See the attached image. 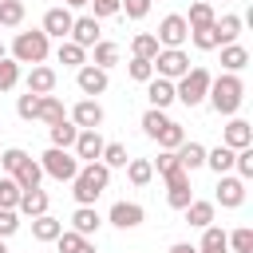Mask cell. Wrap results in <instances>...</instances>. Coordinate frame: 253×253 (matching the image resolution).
Returning <instances> with one entry per match:
<instances>
[{
  "mask_svg": "<svg viewBox=\"0 0 253 253\" xmlns=\"http://www.w3.org/2000/svg\"><path fill=\"white\" fill-rule=\"evenodd\" d=\"M0 253H8V245H4V237H0Z\"/></svg>",
  "mask_w": 253,
  "mask_h": 253,
  "instance_id": "57",
  "label": "cell"
},
{
  "mask_svg": "<svg viewBox=\"0 0 253 253\" xmlns=\"http://www.w3.org/2000/svg\"><path fill=\"white\" fill-rule=\"evenodd\" d=\"M206 99H210V107H213L217 115H237V107H241V99H245V83H241L237 75L221 71L217 79H210Z\"/></svg>",
  "mask_w": 253,
  "mask_h": 253,
  "instance_id": "2",
  "label": "cell"
},
{
  "mask_svg": "<svg viewBox=\"0 0 253 253\" xmlns=\"http://www.w3.org/2000/svg\"><path fill=\"white\" fill-rule=\"evenodd\" d=\"M210 71L206 67H190L178 83H174V99L178 103H186V107H198V103H206V91H210Z\"/></svg>",
  "mask_w": 253,
  "mask_h": 253,
  "instance_id": "4",
  "label": "cell"
},
{
  "mask_svg": "<svg viewBox=\"0 0 253 253\" xmlns=\"http://www.w3.org/2000/svg\"><path fill=\"white\" fill-rule=\"evenodd\" d=\"M0 4H8V0H0Z\"/></svg>",
  "mask_w": 253,
  "mask_h": 253,
  "instance_id": "58",
  "label": "cell"
},
{
  "mask_svg": "<svg viewBox=\"0 0 253 253\" xmlns=\"http://www.w3.org/2000/svg\"><path fill=\"white\" fill-rule=\"evenodd\" d=\"M115 63H119V47H115L111 40H99V43H95V59H91V67H103V71H107V67H115Z\"/></svg>",
  "mask_w": 253,
  "mask_h": 253,
  "instance_id": "35",
  "label": "cell"
},
{
  "mask_svg": "<svg viewBox=\"0 0 253 253\" xmlns=\"http://www.w3.org/2000/svg\"><path fill=\"white\" fill-rule=\"evenodd\" d=\"M229 241V253H253V229L249 225H237L233 233H225Z\"/></svg>",
  "mask_w": 253,
  "mask_h": 253,
  "instance_id": "37",
  "label": "cell"
},
{
  "mask_svg": "<svg viewBox=\"0 0 253 253\" xmlns=\"http://www.w3.org/2000/svg\"><path fill=\"white\" fill-rule=\"evenodd\" d=\"M75 134H79V126H75L71 119H63V123H55V126H51V146L71 150V146H75Z\"/></svg>",
  "mask_w": 253,
  "mask_h": 253,
  "instance_id": "30",
  "label": "cell"
},
{
  "mask_svg": "<svg viewBox=\"0 0 253 253\" xmlns=\"http://www.w3.org/2000/svg\"><path fill=\"white\" fill-rule=\"evenodd\" d=\"M4 55H8V47H4V43H0V59H4Z\"/></svg>",
  "mask_w": 253,
  "mask_h": 253,
  "instance_id": "56",
  "label": "cell"
},
{
  "mask_svg": "<svg viewBox=\"0 0 253 253\" xmlns=\"http://www.w3.org/2000/svg\"><path fill=\"white\" fill-rule=\"evenodd\" d=\"M99 162H103L107 170H115V166H126V162H130V154H126V146H123V142H107V146H103V154H99Z\"/></svg>",
  "mask_w": 253,
  "mask_h": 253,
  "instance_id": "36",
  "label": "cell"
},
{
  "mask_svg": "<svg viewBox=\"0 0 253 253\" xmlns=\"http://www.w3.org/2000/svg\"><path fill=\"white\" fill-rule=\"evenodd\" d=\"M55 55H59V63H63V67H75V71H79V67L87 63V51H83L79 43H71V40H63Z\"/></svg>",
  "mask_w": 253,
  "mask_h": 253,
  "instance_id": "31",
  "label": "cell"
},
{
  "mask_svg": "<svg viewBox=\"0 0 253 253\" xmlns=\"http://www.w3.org/2000/svg\"><path fill=\"white\" fill-rule=\"evenodd\" d=\"M91 16H95V20L119 16V0H91Z\"/></svg>",
  "mask_w": 253,
  "mask_h": 253,
  "instance_id": "51",
  "label": "cell"
},
{
  "mask_svg": "<svg viewBox=\"0 0 253 253\" xmlns=\"http://www.w3.org/2000/svg\"><path fill=\"white\" fill-rule=\"evenodd\" d=\"M67 40H71V43H79L83 51H87V47H95V43H99V20H95V16H79V20L71 24V36H67Z\"/></svg>",
  "mask_w": 253,
  "mask_h": 253,
  "instance_id": "14",
  "label": "cell"
},
{
  "mask_svg": "<svg viewBox=\"0 0 253 253\" xmlns=\"http://www.w3.org/2000/svg\"><path fill=\"white\" fill-rule=\"evenodd\" d=\"M47 51H51V40L40 32V28H32V32H20L16 40H12V59L16 63H43L47 59Z\"/></svg>",
  "mask_w": 253,
  "mask_h": 253,
  "instance_id": "3",
  "label": "cell"
},
{
  "mask_svg": "<svg viewBox=\"0 0 253 253\" xmlns=\"http://www.w3.org/2000/svg\"><path fill=\"white\" fill-rule=\"evenodd\" d=\"M198 253H229L225 229H221V225H206V229H202V241H198Z\"/></svg>",
  "mask_w": 253,
  "mask_h": 253,
  "instance_id": "22",
  "label": "cell"
},
{
  "mask_svg": "<svg viewBox=\"0 0 253 253\" xmlns=\"http://www.w3.org/2000/svg\"><path fill=\"white\" fill-rule=\"evenodd\" d=\"M186 221L190 225H198V229H206V225H213V202H190L186 206Z\"/></svg>",
  "mask_w": 253,
  "mask_h": 253,
  "instance_id": "29",
  "label": "cell"
},
{
  "mask_svg": "<svg viewBox=\"0 0 253 253\" xmlns=\"http://www.w3.org/2000/svg\"><path fill=\"white\" fill-rule=\"evenodd\" d=\"M142 217H146V210H142L138 202H115L111 213H107V221H111L115 229H138Z\"/></svg>",
  "mask_w": 253,
  "mask_h": 253,
  "instance_id": "10",
  "label": "cell"
},
{
  "mask_svg": "<svg viewBox=\"0 0 253 253\" xmlns=\"http://www.w3.org/2000/svg\"><path fill=\"white\" fill-rule=\"evenodd\" d=\"M190 40H194V47L198 51H213V47H221V40H217V28L210 24V28H202V32H190Z\"/></svg>",
  "mask_w": 253,
  "mask_h": 253,
  "instance_id": "41",
  "label": "cell"
},
{
  "mask_svg": "<svg viewBox=\"0 0 253 253\" xmlns=\"http://www.w3.org/2000/svg\"><path fill=\"white\" fill-rule=\"evenodd\" d=\"M150 166H154L158 174H166V170H174V166H178V154H174V150H158V158H154Z\"/></svg>",
  "mask_w": 253,
  "mask_h": 253,
  "instance_id": "52",
  "label": "cell"
},
{
  "mask_svg": "<svg viewBox=\"0 0 253 253\" xmlns=\"http://www.w3.org/2000/svg\"><path fill=\"white\" fill-rule=\"evenodd\" d=\"M146 99H150V107H154V111H166V107L174 103V83L154 75V79L146 83Z\"/></svg>",
  "mask_w": 253,
  "mask_h": 253,
  "instance_id": "19",
  "label": "cell"
},
{
  "mask_svg": "<svg viewBox=\"0 0 253 253\" xmlns=\"http://www.w3.org/2000/svg\"><path fill=\"white\" fill-rule=\"evenodd\" d=\"M79 158L71 154V150H59V146H51L43 158H40V170L47 174V178H55V182H71L75 174H79Z\"/></svg>",
  "mask_w": 253,
  "mask_h": 253,
  "instance_id": "5",
  "label": "cell"
},
{
  "mask_svg": "<svg viewBox=\"0 0 253 253\" xmlns=\"http://www.w3.org/2000/svg\"><path fill=\"white\" fill-rule=\"evenodd\" d=\"M126 178H130V186H146V182L154 178L150 158H130V162H126Z\"/></svg>",
  "mask_w": 253,
  "mask_h": 253,
  "instance_id": "32",
  "label": "cell"
},
{
  "mask_svg": "<svg viewBox=\"0 0 253 253\" xmlns=\"http://www.w3.org/2000/svg\"><path fill=\"white\" fill-rule=\"evenodd\" d=\"M221 67H225L229 75L245 71V67H249V51H245L241 43H225V47H221Z\"/></svg>",
  "mask_w": 253,
  "mask_h": 253,
  "instance_id": "23",
  "label": "cell"
},
{
  "mask_svg": "<svg viewBox=\"0 0 253 253\" xmlns=\"http://www.w3.org/2000/svg\"><path fill=\"white\" fill-rule=\"evenodd\" d=\"M99 225H103V217H99L95 206H75V213H71V229H75L79 237H95Z\"/></svg>",
  "mask_w": 253,
  "mask_h": 253,
  "instance_id": "17",
  "label": "cell"
},
{
  "mask_svg": "<svg viewBox=\"0 0 253 253\" xmlns=\"http://www.w3.org/2000/svg\"><path fill=\"white\" fill-rule=\"evenodd\" d=\"M158 47H182L186 40H190V28H186V20L174 12V16H162V24H158Z\"/></svg>",
  "mask_w": 253,
  "mask_h": 253,
  "instance_id": "9",
  "label": "cell"
},
{
  "mask_svg": "<svg viewBox=\"0 0 253 253\" xmlns=\"http://www.w3.org/2000/svg\"><path fill=\"white\" fill-rule=\"evenodd\" d=\"M119 12H126V20H142L150 12V0H119Z\"/></svg>",
  "mask_w": 253,
  "mask_h": 253,
  "instance_id": "47",
  "label": "cell"
},
{
  "mask_svg": "<svg viewBox=\"0 0 253 253\" xmlns=\"http://www.w3.org/2000/svg\"><path fill=\"white\" fill-rule=\"evenodd\" d=\"M182 142H186V130H182L178 123H170V126L158 134V146H162V150H178Z\"/></svg>",
  "mask_w": 253,
  "mask_h": 253,
  "instance_id": "43",
  "label": "cell"
},
{
  "mask_svg": "<svg viewBox=\"0 0 253 253\" xmlns=\"http://www.w3.org/2000/svg\"><path fill=\"white\" fill-rule=\"evenodd\" d=\"M91 0H63V8H87Z\"/></svg>",
  "mask_w": 253,
  "mask_h": 253,
  "instance_id": "55",
  "label": "cell"
},
{
  "mask_svg": "<svg viewBox=\"0 0 253 253\" xmlns=\"http://www.w3.org/2000/svg\"><path fill=\"white\" fill-rule=\"evenodd\" d=\"M75 83H79V91H83V95H103V91H107V71H103V67L83 63V67L75 71Z\"/></svg>",
  "mask_w": 253,
  "mask_h": 253,
  "instance_id": "15",
  "label": "cell"
},
{
  "mask_svg": "<svg viewBox=\"0 0 253 253\" xmlns=\"http://www.w3.org/2000/svg\"><path fill=\"white\" fill-rule=\"evenodd\" d=\"M36 111H40V95L28 91V95L16 99V115H20V119H36Z\"/></svg>",
  "mask_w": 253,
  "mask_h": 253,
  "instance_id": "46",
  "label": "cell"
},
{
  "mask_svg": "<svg viewBox=\"0 0 253 253\" xmlns=\"http://www.w3.org/2000/svg\"><path fill=\"white\" fill-rule=\"evenodd\" d=\"M63 233V221H55L51 213H43V217H32V237L36 241H55Z\"/></svg>",
  "mask_w": 253,
  "mask_h": 253,
  "instance_id": "28",
  "label": "cell"
},
{
  "mask_svg": "<svg viewBox=\"0 0 253 253\" xmlns=\"http://www.w3.org/2000/svg\"><path fill=\"white\" fill-rule=\"evenodd\" d=\"M36 119H43L47 126H55V123L67 119V111H63V103H59L55 95H40V111H36Z\"/></svg>",
  "mask_w": 253,
  "mask_h": 253,
  "instance_id": "26",
  "label": "cell"
},
{
  "mask_svg": "<svg viewBox=\"0 0 253 253\" xmlns=\"http://www.w3.org/2000/svg\"><path fill=\"white\" fill-rule=\"evenodd\" d=\"M0 24H4V28H20V24H24V4H20V0L0 4Z\"/></svg>",
  "mask_w": 253,
  "mask_h": 253,
  "instance_id": "42",
  "label": "cell"
},
{
  "mask_svg": "<svg viewBox=\"0 0 253 253\" xmlns=\"http://www.w3.org/2000/svg\"><path fill=\"white\" fill-rule=\"evenodd\" d=\"M83 241H87V237H79L75 229H63V233L55 237V245H59V253H75V249H79Z\"/></svg>",
  "mask_w": 253,
  "mask_h": 253,
  "instance_id": "48",
  "label": "cell"
},
{
  "mask_svg": "<svg viewBox=\"0 0 253 253\" xmlns=\"http://www.w3.org/2000/svg\"><path fill=\"white\" fill-rule=\"evenodd\" d=\"M107 186H111V170H107L103 162H87V166H79V174L71 178V194H75L79 206H95Z\"/></svg>",
  "mask_w": 253,
  "mask_h": 253,
  "instance_id": "1",
  "label": "cell"
},
{
  "mask_svg": "<svg viewBox=\"0 0 253 253\" xmlns=\"http://www.w3.org/2000/svg\"><path fill=\"white\" fill-rule=\"evenodd\" d=\"M103 134L99 130H79L75 134V146H71V154L79 158V162H99V154H103Z\"/></svg>",
  "mask_w": 253,
  "mask_h": 253,
  "instance_id": "12",
  "label": "cell"
},
{
  "mask_svg": "<svg viewBox=\"0 0 253 253\" xmlns=\"http://www.w3.org/2000/svg\"><path fill=\"white\" fill-rule=\"evenodd\" d=\"M213 28H217V40L225 47V43H233L241 36V16H221V20H213Z\"/></svg>",
  "mask_w": 253,
  "mask_h": 253,
  "instance_id": "33",
  "label": "cell"
},
{
  "mask_svg": "<svg viewBox=\"0 0 253 253\" xmlns=\"http://www.w3.org/2000/svg\"><path fill=\"white\" fill-rule=\"evenodd\" d=\"M20 229V213L16 210H0V237H12Z\"/></svg>",
  "mask_w": 253,
  "mask_h": 253,
  "instance_id": "50",
  "label": "cell"
},
{
  "mask_svg": "<svg viewBox=\"0 0 253 253\" xmlns=\"http://www.w3.org/2000/svg\"><path fill=\"white\" fill-rule=\"evenodd\" d=\"M126 71H130V79H138V83H150V79H154V63H150V59H130Z\"/></svg>",
  "mask_w": 253,
  "mask_h": 253,
  "instance_id": "45",
  "label": "cell"
},
{
  "mask_svg": "<svg viewBox=\"0 0 253 253\" xmlns=\"http://www.w3.org/2000/svg\"><path fill=\"white\" fill-rule=\"evenodd\" d=\"M71 123H75L79 130H99V126H103V107H99L95 99H79V103L71 107Z\"/></svg>",
  "mask_w": 253,
  "mask_h": 253,
  "instance_id": "11",
  "label": "cell"
},
{
  "mask_svg": "<svg viewBox=\"0 0 253 253\" xmlns=\"http://www.w3.org/2000/svg\"><path fill=\"white\" fill-rule=\"evenodd\" d=\"M16 83H20V63L12 55H4L0 59V91H12Z\"/></svg>",
  "mask_w": 253,
  "mask_h": 253,
  "instance_id": "40",
  "label": "cell"
},
{
  "mask_svg": "<svg viewBox=\"0 0 253 253\" xmlns=\"http://www.w3.org/2000/svg\"><path fill=\"white\" fill-rule=\"evenodd\" d=\"M130 51H134V59H154V55H158V40H154L150 32H138V36L130 40Z\"/></svg>",
  "mask_w": 253,
  "mask_h": 253,
  "instance_id": "34",
  "label": "cell"
},
{
  "mask_svg": "<svg viewBox=\"0 0 253 253\" xmlns=\"http://www.w3.org/2000/svg\"><path fill=\"white\" fill-rule=\"evenodd\" d=\"M20 186H16V178H0V210H16L20 206Z\"/></svg>",
  "mask_w": 253,
  "mask_h": 253,
  "instance_id": "39",
  "label": "cell"
},
{
  "mask_svg": "<svg viewBox=\"0 0 253 253\" xmlns=\"http://www.w3.org/2000/svg\"><path fill=\"white\" fill-rule=\"evenodd\" d=\"M166 126H170L166 111H154V107H150V111L142 115V130H146V138H158V134H162Z\"/></svg>",
  "mask_w": 253,
  "mask_h": 253,
  "instance_id": "38",
  "label": "cell"
},
{
  "mask_svg": "<svg viewBox=\"0 0 253 253\" xmlns=\"http://www.w3.org/2000/svg\"><path fill=\"white\" fill-rule=\"evenodd\" d=\"M174 154H178V166H182V170H198V166H206V146H202V142H182Z\"/></svg>",
  "mask_w": 253,
  "mask_h": 253,
  "instance_id": "24",
  "label": "cell"
},
{
  "mask_svg": "<svg viewBox=\"0 0 253 253\" xmlns=\"http://www.w3.org/2000/svg\"><path fill=\"white\" fill-rule=\"evenodd\" d=\"M75 253H99V249H95V241H91V237H87V241H83V245H79V249H75Z\"/></svg>",
  "mask_w": 253,
  "mask_h": 253,
  "instance_id": "54",
  "label": "cell"
},
{
  "mask_svg": "<svg viewBox=\"0 0 253 253\" xmlns=\"http://www.w3.org/2000/svg\"><path fill=\"white\" fill-rule=\"evenodd\" d=\"M8 178H16V186L20 190H40V178H43V170H40V162L36 158H24Z\"/></svg>",
  "mask_w": 253,
  "mask_h": 253,
  "instance_id": "20",
  "label": "cell"
},
{
  "mask_svg": "<svg viewBox=\"0 0 253 253\" xmlns=\"http://www.w3.org/2000/svg\"><path fill=\"white\" fill-rule=\"evenodd\" d=\"M182 20H186L190 32H202V28H210L217 16H213V8H210L206 0H198V4H190V16H182Z\"/></svg>",
  "mask_w": 253,
  "mask_h": 253,
  "instance_id": "25",
  "label": "cell"
},
{
  "mask_svg": "<svg viewBox=\"0 0 253 253\" xmlns=\"http://www.w3.org/2000/svg\"><path fill=\"white\" fill-rule=\"evenodd\" d=\"M217 202H221L225 210H237V206L245 202V182H241L237 174H221V178H217Z\"/></svg>",
  "mask_w": 253,
  "mask_h": 253,
  "instance_id": "13",
  "label": "cell"
},
{
  "mask_svg": "<svg viewBox=\"0 0 253 253\" xmlns=\"http://www.w3.org/2000/svg\"><path fill=\"white\" fill-rule=\"evenodd\" d=\"M24 158H28V154H24L20 146H8V150H0V166H4L8 174H12V170H16L20 162H24Z\"/></svg>",
  "mask_w": 253,
  "mask_h": 253,
  "instance_id": "49",
  "label": "cell"
},
{
  "mask_svg": "<svg viewBox=\"0 0 253 253\" xmlns=\"http://www.w3.org/2000/svg\"><path fill=\"white\" fill-rule=\"evenodd\" d=\"M166 253H198V245H190V241H178V245H170Z\"/></svg>",
  "mask_w": 253,
  "mask_h": 253,
  "instance_id": "53",
  "label": "cell"
},
{
  "mask_svg": "<svg viewBox=\"0 0 253 253\" xmlns=\"http://www.w3.org/2000/svg\"><path fill=\"white\" fill-rule=\"evenodd\" d=\"M16 213H24V217H43V213H47V194H43V190H24Z\"/></svg>",
  "mask_w": 253,
  "mask_h": 253,
  "instance_id": "21",
  "label": "cell"
},
{
  "mask_svg": "<svg viewBox=\"0 0 253 253\" xmlns=\"http://www.w3.org/2000/svg\"><path fill=\"white\" fill-rule=\"evenodd\" d=\"M166 178V202L174 206V210H186L190 202H194V194H190V170H182V166H174V170H166L162 174Z\"/></svg>",
  "mask_w": 253,
  "mask_h": 253,
  "instance_id": "7",
  "label": "cell"
},
{
  "mask_svg": "<svg viewBox=\"0 0 253 253\" xmlns=\"http://www.w3.org/2000/svg\"><path fill=\"white\" fill-rule=\"evenodd\" d=\"M71 24H75L71 8H47V12H43V28H40V32H43L47 40H59V43H63V40L71 36Z\"/></svg>",
  "mask_w": 253,
  "mask_h": 253,
  "instance_id": "8",
  "label": "cell"
},
{
  "mask_svg": "<svg viewBox=\"0 0 253 253\" xmlns=\"http://www.w3.org/2000/svg\"><path fill=\"white\" fill-rule=\"evenodd\" d=\"M221 146H229V150L253 146V126H249L245 119H229V126H225V134H221Z\"/></svg>",
  "mask_w": 253,
  "mask_h": 253,
  "instance_id": "16",
  "label": "cell"
},
{
  "mask_svg": "<svg viewBox=\"0 0 253 253\" xmlns=\"http://www.w3.org/2000/svg\"><path fill=\"white\" fill-rule=\"evenodd\" d=\"M150 63H154V75H158V79H170V83H178V79L190 71V55H186L182 47H158V55H154Z\"/></svg>",
  "mask_w": 253,
  "mask_h": 253,
  "instance_id": "6",
  "label": "cell"
},
{
  "mask_svg": "<svg viewBox=\"0 0 253 253\" xmlns=\"http://www.w3.org/2000/svg\"><path fill=\"white\" fill-rule=\"evenodd\" d=\"M233 154H237V150H229V146H213V150H206V166L221 178V174L233 170Z\"/></svg>",
  "mask_w": 253,
  "mask_h": 253,
  "instance_id": "27",
  "label": "cell"
},
{
  "mask_svg": "<svg viewBox=\"0 0 253 253\" xmlns=\"http://www.w3.org/2000/svg\"><path fill=\"white\" fill-rule=\"evenodd\" d=\"M28 91H32V95H51V91H55V71H51L47 63H36V67L28 71Z\"/></svg>",
  "mask_w": 253,
  "mask_h": 253,
  "instance_id": "18",
  "label": "cell"
},
{
  "mask_svg": "<svg viewBox=\"0 0 253 253\" xmlns=\"http://www.w3.org/2000/svg\"><path fill=\"white\" fill-rule=\"evenodd\" d=\"M233 170H237V178H241V182H249V178H253V146H245V150H237V154H233Z\"/></svg>",
  "mask_w": 253,
  "mask_h": 253,
  "instance_id": "44",
  "label": "cell"
}]
</instances>
